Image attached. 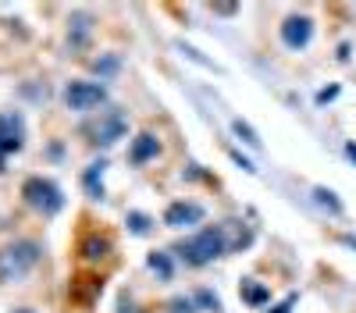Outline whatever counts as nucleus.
<instances>
[{
  "label": "nucleus",
  "mask_w": 356,
  "mask_h": 313,
  "mask_svg": "<svg viewBox=\"0 0 356 313\" xmlns=\"http://www.w3.org/2000/svg\"><path fill=\"white\" fill-rule=\"evenodd\" d=\"M175 253L182 256V260L189 267H207V264H214L218 256L228 253V239H225V228L214 224V228H203V232L189 235L186 242H178Z\"/></svg>",
  "instance_id": "f257e3e1"
},
{
  "label": "nucleus",
  "mask_w": 356,
  "mask_h": 313,
  "mask_svg": "<svg viewBox=\"0 0 356 313\" xmlns=\"http://www.w3.org/2000/svg\"><path fill=\"white\" fill-rule=\"evenodd\" d=\"M40 242L33 239H18V242H8L0 249V285H11V281H22L29 271L40 264Z\"/></svg>",
  "instance_id": "f03ea898"
},
{
  "label": "nucleus",
  "mask_w": 356,
  "mask_h": 313,
  "mask_svg": "<svg viewBox=\"0 0 356 313\" xmlns=\"http://www.w3.org/2000/svg\"><path fill=\"white\" fill-rule=\"evenodd\" d=\"M22 196H25V203L33 210H40L43 217H54V214L65 210V192H61V185L50 182V178H40V175L29 178L22 185Z\"/></svg>",
  "instance_id": "7ed1b4c3"
},
{
  "label": "nucleus",
  "mask_w": 356,
  "mask_h": 313,
  "mask_svg": "<svg viewBox=\"0 0 356 313\" xmlns=\"http://www.w3.org/2000/svg\"><path fill=\"white\" fill-rule=\"evenodd\" d=\"M65 103H68V110H79V114L97 110V107L107 103V85H104V82H86V78H79V82H72L68 90H65Z\"/></svg>",
  "instance_id": "20e7f679"
},
{
  "label": "nucleus",
  "mask_w": 356,
  "mask_h": 313,
  "mask_svg": "<svg viewBox=\"0 0 356 313\" xmlns=\"http://www.w3.org/2000/svg\"><path fill=\"white\" fill-rule=\"evenodd\" d=\"M310 40H314V22L307 15H292L282 22V43L289 50H303V46H310Z\"/></svg>",
  "instance_id": "39448f33"
},
{
  "label": "nucleus",
  "mask_w": 356,
  "mask_h": 313,
  "mask_svg": "<svg viewBox=\"0 0 356 313\" xmlns=\"http://www.w3.org/2000/svg\"><path fill=\"white\" fill-rule=\"evenodd\" d=\"M125 132H129V118H125V114L122 110H107L89 135H93V142H100V146H114Z\"/></svg>",
  "instance_id": "423d86ee"
},
{
  "label": "nucleus",
  "mask_w": 356,
  "mask_h": 313,
  "mask_svg": "<svg viewBox=\"0 0 356 313\" xmlns=\"http://www.w3.org/2000/svg\"><path fill=\"white\" fill-rule=\"evenodd\" d=\"M22 139H25V121L18 114H0V157L22 150Z\"/></svg>",
  "instance_id": "0eeeda50"
},
{
  "label": "nucleus",
  "mask_w": 356,
  "mask_h": 313,
  "mask_svg": "<svg viewBox=\"0 0 356 313\" xmlns=\"http://www.w3.org/2000/svg\"><path fill=\"white\" fill-rule=\"evenodd\" d=\"M203 221V207L200 203H189V199H178L164 210V224L168 228H189V224H200Z\"/></svg>",
  "instance_id": "6e6552de"
},
{
  "label": "nucleus",
  "mask_w": 356,
  "mask_h": 313,
  "mask_svg": "<svg viewBox=\"0 0 356 313\" xmlns=\"http://www.w3.org/2000/svg\"><path fill=\"white\" fill-rule=\"evenodd\" d=\"M89 36H93V15H86V11H75L68 18V46L72 50H82L89 43Z\"/></svg>",
  "instance_id": "1a4fd4ad"
},
{
  "label": "nucleus",
  "mask_w": 356,
  "mask_h": 313,
  "mask_svg": "<svg viewBox=\"0 0 356 313\" xmlns=\"http://www.w3.org/2000/svg\"><path fill=\"white\" fill-rule=\"evenodd\" d=\"M161 153V139L154 132H139L132 139V146H129V160L132 164H146V160H154Z\"/></svg>",
  "instance_id": "9d476101"
},
{
  "label": "nucleus",
  "mask_w": 356,
  "mask_h": 313,
  "mask_svg": "<svg viewBox=\"0 0 356 313\" xmlns=\"http://www.w3.org/2000/svg\"><path fill=\"white\" fill-rule=\"evenodd\" d=\"M104 160L100 164H89V171H86V175H82V182H86V189H89V196H93V199H100L104 196Z\"/></svg>",
  "instance_id": "9b49d317"
},
{
  "label": "nucleus",
  "mask_w": 356,
  "mask_h": 313,
  "mask_svg": "<svg viewBox=\"0 0 356 313\" xmlns=\"http://www.w3.org/2000/svg\"><path fill=\"white\" fill-rule=\"evenodd\" d=\"M111 253V242L107 239H100V235H89L86 242H82V256H86V260H104V256Z\"/></svg>",
  "instance_id": "f8f14e48"
},
{
  "label": "nucleus",
  "mask_w": 356,
  "mask_h": 313,
  "mask_svg": "<svg viewBox=\"0 0 356 313\" xmlns=\"http://www.w3.org/2000/svg\"><path fill=\"white\" fill-rule=\"evenodd\" d=\"M239 292H243V299H246L250 306H264L267 299H271V292H267L264 285H257L253 278H246V281H243V289H239Z\"/></svg>",
  "instance_id": "ddd939ff"
},
{
  "label": "nucleus",
  "mask_w": 356,
  "mask_h": 313,
  "mask_svg": "<svg viewBox=\"0 0 356 313\" xmlns=\"http://www.w3.org/2000/svg\"><path fill=\"white\" fill-rule=\"evenodd\" d=\"M232 132H235V135H239V139L246 142V146H253V150H260V135H257V128H253L250 121H243V118H235V121H232Z\"/></svg>",
  "instance_id": "4468645a"
},
{
  "label": "nucleus",
  "mask_w": 356,
  "mask_h": 313,
  "mask_svg": "<svg viewBox=\"0 0 356 313\" xmlns=\"http://www.w3.org/2000/svg\"><path fill=\"white\" fill-rule=\"evenodd\" d=\"M314 199H317L321 207H328L332 214H342V203H339V196H335L332 189H321V185H317V189H314Z\"/></svg>",
  "instance_id": "2eb2a0df"
},
{
  "label": "nucleus",
  "mask_w": 356,
  "mask_h": 313,
  "mask_svg": "<svg viewBox=\"0 0 356 313\" xmlns=\"http://www.w3.org/2000/svg\"><path fill=\"white\" fill-rule=\"evenodd\" d=\"M175 46H178V50H182V53L189 57V61H196V65H203V68H211V71H221V68H218L214 61H207V57H203V53H200L196 46H189V43H182V40H178Z\"/></svg>",
  "instance_id": "dca6fc26"
},
{
  "label": "nucleus",
  "mask_w": 356,
  "mask_h": 313,
  "mask_svg": "<svg viewBox=\"0 0 356 313\" xmlns=\"http://www.w3.org/2000/svg\"><path fill=\"white\" fill-rule=\"evenodd\" d=\"M150 271H157L161 278H171V260H168V253H154V256H150Z\"/></svg>",
  "instance_id": "f3484780"
},
{
  "label": "nucleus",
  "mask_w": 356,
  "mask_h": 313,
  "mask_svg": "<svg viewBox=\"0 0 356 313\" xmlns=\"http://www.w3.org/2000/svg\"><path fill=\"white\" fill-rule=\"evenodd\" d=\"M196 303H200V306H207V310H221V299H218L214 292H207V289H200V292H196Z\"/></svg>",
  "instance_id": "a211bd4d"
},
{
  "label": "nucleus",
  "mask_w": 356,
  "mask_h": 313,
  "mask_svg": "<svg viewBox=\"0 0 356 313\" xmlns=\"http://www.w3.org/2000/svg\"><path fill=\"white\" fill-rule=\"evenodd\" d=\"M129 224H132L136 235H146V232H150V221H146L143 214H129Z\"/></svg>",
  "instance_id": "6ab92c4d"
},
{
  "label": "nucleus",
  "mask_w": 356,
  "mask_h": 313,
  "mask_svg": "<svg viewBox=\"0 0 356 313\" xmlns=\"http://www.w3.org/2000/svg\"><path fill=\"white\" fill-rule=\"evenodd\" d=\"M228 153H232V160H235V164H239L243 171H250V175H257V167H253V160H246V157H243L239 150H228Z\"/></svg>",
  "instance_id": "aec40b11"
},
{
  "label": "nucleus",
  "mask_w": 356,
  "mask_h": 313,
  "mask_svg": "<svg viewBox=\"0 0 356 313\" xmlns=\"http://www.w3.org/2000/svg\"><path fill=\"white\" fill-rule=\"evenodd\" d=\"M97 71L100 75H111V71H118V61H114V57H104V61H97Z\"/></svg>",
  "instance_id": "412c9836"
},
{
  "label": "nucleus",
  "mask_w": 356,
  "mask_h": 313,
  "mask_svg": "<svg viewBox=\"0 0 356 313\" xmlns=\"http://www.w3.org/2000/svg\"><path fill=\"white\" fill-rule=\"evenodd\" d=\"M171 310H175V313H193L196 306H193V299H175V303H171Z\"/></svg>",
  "instance_id": "4be33fe9"
},
{
  "label": "nucleus",
  "mask_w": 356,
  "mask_h": 313,
  "mask_svg": "<svg viewBox=\"0 0 356 313\" xmlns=\"http://www.w3.org/2000/svg\"><path fill=\"white\" fill-rule=\"evenodd\" d=\"M292 303H296V299H292V296H289V299H285V303H282V306H275V310H271V313H289V310H292Z\"/></svg>",
  "instance_id": "5701e85b"
},
{
  "label": "nucleus",
  "mask_w": 356,
  "mask_h": 313,
  "mask_svg": "<svg viewBox=\"0 0 356 313\" xmlns=\"http://www.w3.org/2000/svg\"><path fill=\"white\" fill-rule=\"evenodd\" d=\"M346 157L356 164V142H346Z\"/></svg>",
  "instance_id": "b1692460"
},
{
  "label": "nucleus",
  "mask_w": 356,
  "mask_h": 313,
  "mask_svg": "<svg viewBox=\"0 0 356 313\" xmlns=\"http://www.w3.org/2000/svg\"><path fill=\"white\" fill-rule=\"evenodd\" d=\"M342 242H346L349 249H356V235H342Z\"/></svg>",
  "instance_id": "393cba45"
},
{
  "label": "nucleus",
  "mask_w": 356,
  "mask_h": 313,
  "mask_svg": "<svg viewBox=\"0 0 356 313\" xmlns=\"http://www.w3.org/2000/svg\"><path fill=\"white\" fill-rule=\"evenodd\" d=\"M15 313H36V310H15Z\"/></svg>",
  "instance_id": "a878e982"
}]
</instances>
